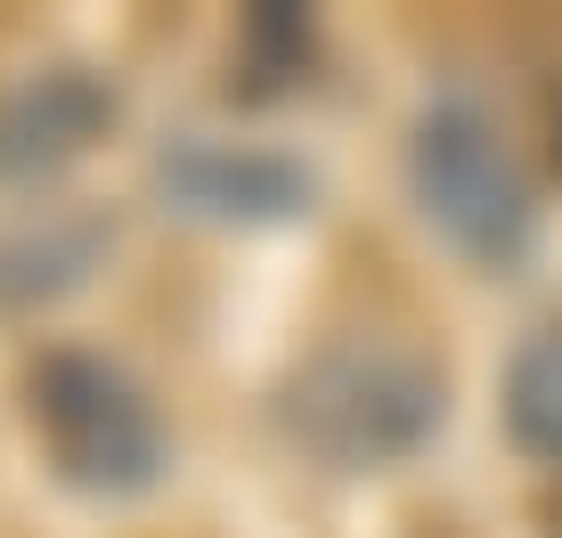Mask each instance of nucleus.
Masks as SVG:
<instances>
[{"mask_svg": "<svg viewBox=\"0 0 562 538\" xmlns=\"http://www.w3.org/2000/svg\"><path fill=\"white\" fill-rule=\"evenodd\" d=\"M278 416H285V440L310 449L318 466L375 473V466L416 457L440 433V368L408 343L342 335L294 368Z\"/></svg>", "mask_w": 562, "mask_h": 538, "instance_id": "obj_1", "label": "nucleus"}, {"mask_svg": "<svg viewBox=\"0 0 562 538\" xmlns=\"http://www.w3.org/2000/svg\"><path fill=\"white\" fill-rule=\"evenodd\" d=\"M25 416L33 440L49 449V466L90 497H139L164 482V416L155 400L99 351H42V368L25 376Z\"/></svg>", "mask_w": 562, "mask_h": 538, "instance_id": "obj_2", "label": "nucleus"}, {"mask_svg": "<svg viewBox=\"0 0 562 538\" xmlns=\"http://www.w3.org/2000/svg\"><path fill=\"white\" fill-rule=\"evenodd\" d=\"M408 197L464 261H514L530 245V180L481 107H432L408 139Z\"/></svg>", "mask_w": 562, "mask_h": 538, "instance_id": "obj_3", "label": "nucleus"}, {"mask_svg": "<svg viewBox=\"0 0 562 538\" xmlns=\"http://www.w3.org/2000/svg\"><path fill=\"white\" fill-rule=\"evenodd\" d=\"M114 114V99L90 74H33L25 90L0 99V171H49L66 156H82L99 139V123Z\"/></svg>", "mask_w": 562, "mask_h": 538, "instance_id": "obj_4", "label": "nucleus"}, {"mask_svg": "<svg viewBox=\"0 0 562 538\" xmlns=\"http://www.w3.org/2000/svg\"><path fill=\"white\" fill-rule=\"evenodd\" d=\"M506 433L521 457L562 473V326H538L506 368Z\"/></svg>", "mask_w": 562, "mask_h": 538, "instance_id": "obj_5", "label": "nucleus"}]
</instances>
